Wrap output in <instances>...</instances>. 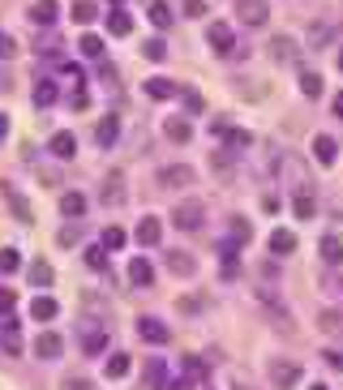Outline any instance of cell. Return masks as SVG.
<instances>
[{
    "mask_svg": "<svg viewBox=\"0 0 343 390\" xmlns=\"http://www.w3.org/2000/svg\"><path fill=\"white\" fill-rule=\"evenodd\" d=\"M129 283H134V287H151L155 283V270H151L146 257H134V262H129Z\"/></svg>",
    "mask_w": 343,
    "mask_h": 390,
    "instance_id": "4fadbf2b",
    "label": "cell"
},
{
    "mask_svg": "<svg viewBox=\"0 0 343 390\" xmlns=\"http://www.w3.org/2000/svg\"><path fill=\"white\" fill-rule=\"evenodd\" d=\"M335 155H339V146H335V138H326V133H318V138H314V159H318V164H322V168H331V164H335Z\"/></svg>",
    "mask_w": 343,
    "mask_h": 390,
    "instance_id": "2e32d148",
    "label": "cell"
},
{
    "mask_svg": "<svg viewBox=\"0 0 343 390\" xmlns=\"http://www.w3.org/2000/svg\"><path fill=\"white\" fill-rule=\"evenodd\" d=\"M146 94H151V99H172V94H181V86L172 82V77H146Z\"/></svg>",
    "mask_w": 343,
    "mask_h": 390,
    "instance_id": "7c38bea8",
    "label": "cell"
},
{
    "mask_svg": "<svg viewBox=\"0 0 343 390\" xmlns=\"http://www.w3.org/2000/svg\"><path fill=\"white\" fill-rule=\"evenodd\" d=\"M0 39H5V35H0Z\"/></svg>",
    "mask_w": 343,
    "mask_h": 390,
    "instance_id": "be15d7a7",
    "label": "cell"
},
{
    "mask_svg": "<svg viewBox=\"0 0 343 390\" xmlns=\"http://www.w3.org/2000/svg\"><path fill=\"white\" fill-rule=\"evenodd\" d=\"M236 390H249V386H244V382H240V386H236Z\"/></svg>",
    "mask_w": 343,
    "mask_h": 390,
    "instance_id": "91938a15",
    "label": "cell"
},
{
    "mask_svg": "<svg viewBox=\"0 0 343 390\" xmlns=\"http://www.w3.org/2000/svg\"><path fill=\"white\" fill-rule=\"evenodd\" d=\"M30 22L35 26H52L56 22V0H35V5H30Z\"/></svg>",
    "mask_w": 343,
    "mask_h": 390,
    "instance_id": "d6986e66",
    "label": "cell"
},
{
    "mask_svg": "<svg viewBox=\"0 0 343 390\" xmlns=\"http://www.w3.org/2000/svg\"><path fill=\"white\" fill-rule=\"evenodd\" d=\"M270 56H275V64H296L301 60V47H296V39L279 35V39L270 43Z\"/></svg>",
    "mask_w": 343,
    "mask_h": 390,
    "instance_id": "ba28073f",
    "label": "cell"
},
{
    "mask_svg": "<svg viewBox=\"0 0 343 390\" xmlns=\"http://www.w3.org/2000/svg\"><path fill=\"white\" fill-rule=\"evenodd\" d=\"M314 390H326V386H322V382H314Z\"/></svg>",
    "mask_w": 343,
    "mask_h": 390,
    "instance_id": "680465c9",
    "label": "cell"
},
{
    "mask_svg": "<svg viewBox=\"0 0 343 390\" xmlns=\"http://www.w3.org/2000/svg\"><path fill=\"white\" fill-rule=\"evenodd\" d=\"M56 313H60V304L52 296H35V300H30V317H35V322H52Z\"/></svg>",
    "mask_w": 343,
    "mask_h": 390,
    "instance_id": "e0dca14e",
    "label": "cell"
},
{
    "mask_svg": "<svg viewBox=\"0 0 343 390\" xmlns=\"http://www.w3.org/2000/svg\"><path fill=\"white\" fill-rule=\"evenodd\" d=\"M292 249H296V236H292L288 232V227H275V232H270V253H292Z\"/></svg>",
    "mask_w": 343,
    "mask_h": 390,
    "instance_id": "7402d4cb",
    "label": "cell"
},
{
    "mask_svg": "<svg viewBox=\"0 0 343 390\" xmlns=\"http://www.w3.org/2000/svg\"><path fill=\"white\" fill-rule=\"evenodd\" d=\"M339 69H343V52H339Z\"/></svg>",
    "mask_w": 343,
    "mask_h": 390,
    "instance_id": "94428289",
    "label": "cell"
},
{
    "mask_svg": "<svg viewBox=\"0 0 343 390\" xmlns=\"http://www.w3.org/2000/svg\"><path fill=\"white\" fill-rule=\"evenodd\" d=\"M266 373H270V382L279 386V390H292V386L301 382V365H292V361H270Z\"/></svg>",
    "mask_w": 343,
    "mask_h": 390,
    "instance_id": "7a4b0ae2",
    "label": "cell"
},
{
    "mask_svg": "<svg viewBox=\"0 0 343 390\" xmlns=\"http://www.w3.org/2000/svg\"><path fill=\"white\" fill-rule=\"evenodd\" d=\"M125 245V232H120V227H107V232H103V249H120Z\"/></svg>",
    "mask_w": 343,
    "mask_h": 390,
    "instance_id": "f6af8a7d",
    "label": "cell"
},
{
    "mask_svg": "<svg viewBox=\"0 0 343 390\" xmlns=\"http://www.w3.org/2000/svg\"><path fill=\"white\" fill-rule=\"evenodd\" d=\"M185 107L189 112H202V94L198 90H185Z\"/></svg>",
    "mask_w": 343,
    "mask_h": 390,
    "instance_id": "681fc988",
    "label": "cell"
},
{
    "mask_svg": "<svg viewBox=\"0 0 343 390\" xmlns=\"http://www.w3.org/2000/svg\"><path fill=\"white\" fill-rule=\"evenodd\" d=\"M86 266L90 270H107V249L99 245V249H86Z\"/></svg>",
    "mask_w": 343,
    "mask_h": 390,
    "instance_id": "ee69618b",
    "label": "cell"
},
{
    "mask_svg": "<svg viewBox=\"0 0 343 390\" xmlns=\"http://www.w3.org/2000/svg\"><path fill=\"white\" fill-rule=\"evenodd\" d=\"M60 352H64V339H60L56 330H43V335L35 339V356H39V361H56Z\"/></svg>",
    "mask_w": 343,
    "mask_h": 390,
    "instance_id": "52a82bcc",
    "label": "cell"
},
{
    "mask_svg": "<svg viewBox=\"0 0 343 390\" xmlns=\"http://www.w3.org/2000/svg\"><path fill=\"white\" fill-rule=\"evenodd\" d=\"M69 103H73V107H86V103H90V94H86V90H81V86H77V90L69 94Z\"/></svg>",
    "mask_w": 343,
    "mask_h": 390,
    "instance_id": "f5cc1de1",
    "label": "cell"
},
{
    "mask_svg": "<svg viewBox=\"0 0 343 390\" xmlns=\"http://www.w3.org/2000/svg\"><path fill=\"white\" fill-rule=\"evenodd\" d=\"M240 18L249 26H262L266 22V0H240Z\"/></svg>",
    "mask_w": 343,
    "mask_h": 390,
    "instance_id": "ffe728a7",
    "label": "cell"
},
{
    "mask_svg": "<svg viewBox=\"0 0 343 390\" xmlns=\"http://www.w3.org/2000/svg\"><path fill=\"white\" fill-rule=\"evenodd\" d=\"M210 168L219 181H232V151H210Z\"/></svg>",
    "mask_w": 343,
    "mask_h": 390,
    "instance_id": "484cf974",
    "label": "cell"
},
{
    "mask_svg": "<svg viewBox=\"0 0 343 390\" xmlns=\"http://www.w3.org/2000/svg\"><path fill=\"white\" fill-rule=\"evenodd\" d=\"M322 262L326 266H339L343 262V240L339 236H322Z\"/></svg>",
    "mask_w": 343,
    "mask_h": 390,
    "instance_id": "603a6c76",
    "label": "cell"
},
{
    "mask_svg": "<svg viewBox=\"0 0 343 390\" xmlns=\"http://www.w3.org/2000/svg\"><path fill=\"white\" fill-rule=\"evenodd\" d=\"M5 202L13 206V215H18L22 223H30V219H35V215H30V206H26V198H22V193L13 189V185H5Z\"/></svg>",
    "mask_w": 343,
    "mask_h": 390,
    "instance_id": "d4e9b609",
    "label": "cell"
},
{
    "mask_svg": "<svg viewBox=\"0 0 343 390\" xmlns=\"http://www.w3.org/2000/svg\"><path fill=\"white\" fill-rule=\"evenodd\" d=\"M56 99H60L56 82H47V77H39V82H35V107H52Z\"/></svg>",
    "mask_w": 343,
    "mask_h": 390,
    "instance_id": "44dd1931",
    "label": "cell"
},
{
    "mask_svg": "<svg viewBox=\"0 0 343 390\" xmlns=\"http://www.w3.org/2000/svg\"><path fill=\"white\" fill-rule=\"evenodd\" d=\"M206 5H202V0H185V13H189V18H198V13H202Z\"/></svg>",
    "mask_w": 343,
    "mask_h": 390,
    "instance_id": "db71d44e",
    "label": "cell"
},
{
    "mask_svg": "<svg viewBox=\"0 0 343 390\" xmlns=\"http://www.w3.org/2000/svg\"><path fill=\"white\" fill-rule=\"evenodd\" d=\"M185 378H193V382H206V378H210L206 361H198V356H185Z\"/></svg>",
    "mask_w": 343,
    "mask_h": 390,
    "instance_id": "d590c367",
    "label": "cell"
},
{
    "mask_svg": "<svg viewBox=\"0 0 343 390\" xmlns=\"http://www.w3.org/2000/svg\"><path fill=\"white\" fill-rule=\"evenodd\" d=\"M322 356H326V365H331V369H339V373H343V352H339V348H326Z\"/></svg>",
    "mask_w": 343,
    "mask_h": 390,
    "instance_id": "7dc6e473",
    "label": "cell"
},
{
    "mask_svg": "<svg viewBox=\"0 0 343 390\" xmlns=\"http://www.w3.org/2000/svg\"><path fill=\"white\" fill-rule=\"evenodd\" d=\"M125 373H129V356H125V352H116V356L107 361V378H125Z\"/></svg>",
    "mask_w": 343,
    "mask_h": 390,
    "instance_id": "b9f144b4",
    "label": "cell"
},
{
    "mask_svg": "<svg viewBox=\"0 0 343 390\" xmlns=\"http://www.w3.org/2000/svg\"><path fill=\"white\" fill-rule=\"evenodd\" d=\"M116 5H120V0H116Z\"/></svg>",
    "mask_w": 343,
    "mask_h": 390,
    "instance_id": "6125c7cd",
    "label": "cell"
},
{
    "mask_svg": "<svg viewBox=\"0 0 343 390\" xmlns=\"http://www.w3.org/2000/svg\"><path fill=\"white\" fill-rule=\"evenodd\" d=\"M168 270L172 274H181V279H193V274H198V257H189V253H168Z\"/></svg>",
    "mask_w": 343,
    "mask_h": 390,
    "instance_id": "30bf717a",
    "label": "cell"
},
{
    "mask_svg": "<svg viewBox=\"0 0 343 390\" xmlns=\"http://www.w3.org/2000/svg\"><path fill=\"white\" fill-rule=\"evenodd\" d=\"M142 56L159 64L163 56H168V43H163V39H146V43H142Z\"/></svg>",
    "mask_w": 343,
    "mask_h": 390,
    "instance_id": "74e56055",
    "label": "cell"
},
{
    "mask_svg": "<svg viewBox=\"0 0 343 390\" xmlns=\"http://www.w3.org/2000/svg\"><path fill=\"white\" fill-rule=\"evenodd\" d=\"M335 35H339V22L326 18V22H318V26H309V47H326Z\"/></svg>",
    "mask_w": 343,
    "mask_h": 390,
    "instance_id": "5bb4252c",
    "label": "cell"
},
{
    "mask_svg": "<svg viewBox=\"0 0 343 390\" xmlns=\"http://www.w3.org/2000/svg\"><path fill=\"white\" fill-rule=\"evenodd\" d=\"M318 330L343 335V313H339V309H322V313H318Z\"/></svg>",
    "mask_w": 343,
    "mask_h": 390,
    "instance_id": "cb8c5ba5",
    "label": "cell"
},
{
    "mask_svg": "<svg viewBox=\"0 0 343 390\" xmlns=\"http://www.w3.org/2000/svg\"><path fill=\"white\" fill-rule=\"evenodd\" d=\"M13 304H18V291H13V287H0V313H13Z\"/></svg>",
    "mask_w": 343,
    "mask_h": 390,
    "instance_id": "bcb514c9",
    "label": "cell"
},
{
    "mask_svg": "<svg viewBox=\"0 0 343 390\" xmlns=\"http://www.w3.org/2000/svg\"><path fill=\"white\" fill-rule=\"evenodd\" d=\"M60 215H69V219L86 215V198H81V193H64L60 198Z\"/></svg>",
    "mask_w": 343,
    "mask_h": 390,
    "instance_id": "83f0119b",
    "label": "cell"
},
{
    "mask_svg": "<svg viewBox=\"0 0 343 390\" xmlns=\"http://www.w3.org/2000/svg\"><path fill=\"white\" fill-rule=\"evenodd\" d=\"M107 30L120 39V35H129V30H134V18H129L125 9H112V13H107Z\"/></svg>",
    "mask_w": 343,
    "mask_h": 390,
    "instance_id": "4316f807",
    "label": "cell"
},
{
    "mask_svg": "<svg viewBox=\"0 0 343 390\" xmlns=\"http://www.w3.org/2000/svg\"><path fill=\"white\" fill-rule=\"evenodd\" d=\"M168 386V365L159 361V356H151V361L142 365V390H163Z\"/></svg>",
    "mask_w": 343,
    "mask_h": 390,
    "instance_id": "277c9868",
    "label": "cell"
},
{
    "mask_svg": "<svg viewBox=\"0 0 343 390\" xmlns=\"http://www.w3.org/2000/svg\"><path fill=\"white\" fill-rule=\"evenodd\" d=\"M22 270V253L18 249H0V274H18Z\"/></svg>",
    "mask_w": 343,
    "mask_h": 390,
    "instance_id": "836d02e7",
    "label": "cell"
},
{
    "mask_svg": "<svg viewBox=\"0 0 343 390\" xmlns=\"http://www.w3.org/2000/svg\"><path fill=\"white\" fill-rule=\"evenodd\" d=\"M77 236H81L77 227H60V236H56V240H60V245H77Z\"/></svg>",
    "mask_w": 343,
    "mask_h": 390,
    "instance_id": "c3c4849f",
    "label": "cell"
},
{
    "mask_svg": "<svg viewBox=\"0 0 343 390\" xmlns=\"http://www.w3.org/2000/svg\"><path fill=\"white\" fill-rule=\"evenodd\" d=\"M94 18H99V9H94L90 0H73V22H77V26H86V22H94Z\"/></svg>",
    "mask_w": 343,
    "mask_h": 390,
    "instance_id": "d6a6232c",
    "label": "cell"
},
{
    "mask_svg": "<svg viewBox=\"0 0 343 390\" xmlns=\"http://www.w3.org/2000/svg\"><path fill=\"white\" fill-rule=\"evenodd\" d=\"M0 343H5V352H22V339H18V326H0Z\"/></svg>",
    "mask_w": 343,
    "mask_h": 390,
    "instance_id": "ab89813d",
    "label": "cell"
},
{
    "mask_svg": "<svg viewBox=\"0 0 343 390\" xmlns=\"http://www.w3.org/2000/svg\"><path fill=\"white\" fill-rule=\"evenodd\" d=\"M13 52H18V43H13V39L5 35V39H0V56H13Z\"/></svg>",
    "mask_w": 343,
    "mask_h": 390,
    "instance_id": "11a10c76",
    "label": "cell"
},
{
    "mask_svg": "<svg viewBox=\"0 0 343 390\" xmlns=\"http://www.w3.org/2000/svg\"><path fill=\"white\" fill-rule=\"evenodd\" d=\"M163 133H168L172 142H189V138H193V129H189V120H176V116H172L168 125H163Z\"/></svg>",
    "mask_w": 343,
    "mask_h": 390,
    "instance_id": "1f68e13d",
    "label": "cell"
},
{
    "mask_svg": "<svg viewBox=\"0 0 343 390\" xmlns=\"http://www.w3.org/2000/svg\"><path fill=\"white\" fill-rule=\"evenodd\" d=\"M64 390H94L86 378H64Z\"/></svg>",
    "mask_w": 343,
    "mask_h": 390,
    "instance_id": "f907efd6",
    "label": "cell"
},
{
    "mask_svg": "<svg viewBox=\"0 0 343 390\" xmlns=\"http://www.w3.org/2000/svg\"><path fill=\"white\" fill-rule=\"evenodd\" d=\"M77 47H81V56H90V60H99V56H103V39H99V35H81Z\"/></svg>",
    "mask_w": 343,
    "mask_h": 390,
    "instance_id": "8d00e7d4",
    "label": "cell"
},
{
    "mask_svg": "<svg viewBox=\"0 0 343 390\" xmlns=\"http://www.w3.org/2000/svg\"><path fill=\"white\" fill-rule=\"evenodd\" d=\"M159 185H168V189H185V185H193V168H185V164H168L159 172Z\"/></svg>",
    "mask_w": 343,
    "mask_h": 390,
    "instance_id": "8992f818",
    "label": "cell"
},
{
    "mask_svg": "<svg viewBox=\"0 0 343 390\" xmlns=\"http://www.w3.org/2000/svg\"><path fill=\"white\" fill-rule=\"evenodd\" d=\"M232 240H236V245H249V240H253V227L244 223V219H232Z\"/></svg>",
    "mask_w": 343,
    "mask_h": 390,
    "instance_id": "60d3db41",
    "label": "cell"
},
{
    "mask_svg": "<svg viewBox=\"0 0 343 390\" xmlns=\"http://www.w3.org/2000/svg\"><path fill=\"white\" fill-rule=\"evenodd\" d=\"M163 390H193V378H172Z\"/></svg>",
    "mask_w": 343,
    "mask_h": 390,
    "instance_id": "816d5d0a",
    "label": "cell"
},
{
    "mask_svg": "<svg viewBox=\"0 0 343 390\" xmlns=\"http://www.w3.org/2000/svg\"><path fill=\"white\" fill-rule=\"evenodd\" d=\"M292 210H296V219H314V215H318V202H314V193H296V202H292Z\"/></svg>",
    "mask_w": 343,
    "mask_h": 390,
    "instance_id": "f1b7e54d",
    "label": "cell"
},
{
    "mask_svg": "<svg viewBox=\"0 0 343 390\" xmlns=\"http://www.w3.org/2000/svg\"><path fill=\"white\" fill-rule=\"evenodd\" d=\"M103 202H112V206H116V202H125V189H120V172H112L107 181H103Z\"/></svg>",
    "mask_w": 343,
    "mask_h": 390,
    "instance_id": "f546056e",
    "label": "cell"
},
{
    "mask_svg": "<svg viewBox=\"0 0 343 390\" xmlns=\"http://www.w3.org/2000/svg\"><path fill=\"white\" fill-rule=\"evenodd\" d=\"M301 94L318 99V94H322V77H318V73H301Z\"/></svg>",
    "mask_w": 343,
    "mask_h": 390,
    "instance_id": "f35d334b",
    "label": "cell"
},
{
    "mask_svg": "<svg viewBox=\"0 0 343 390\" xmlns=\"http://www.w3.org/2000/svg\"><path fill=\"white\" fill-rule=\"evenodd\" d=\"M223 142L232 146V155H236V151H249V146H253V138L244 133V129H227V133H223Z\"/></svg>",
    "mask_w": 343,
    "mask_h": 390,
    "instance_id": "e575fe53",
    "label": "cell"
},
{
    "mask_svg": "<svg viewBox=\"0 0 343 390\" xmlns=\"http://www.w3.org/2000/svg\"><path fill=\"white\" fill-rule=\"evenodd\" d=\"M151 22H155L159 30H168V26H172V9H168V5H151Z\"/></svg>",
    "mask_w": 343,
    "mask_h": 390,
    "instance_id": "7bdbcfd3",
    "label": "cell"
},
{
    "mask_svg": "<svg viewBox=\"0 0 343 390\" xmlns=\"http://www.w3.org/2000/svg\"><path fill=\"white\" fill-rule=\"evenodd\" d=\"M30 283H35V287H52V266H47V262H30Z\"/></svg>",
    "mask_w": 343,
    "mask_h": 390,
    "instance_id": "4dcf8cb0",
    "label": "cell"
},
{
    "mask_svg": "<svg viewBox=\"0 0 343 390\" xmlns=\"http://www.w3.org/2000/svg\"><path fill=\"white\" fill-rule=\"evenodd\" d=\"M159 240H163V223H159V219H142V223H138V245L155 249Z\"/></svg>",
    "mask_w": 343,
    "mask_h": 390,
    "instance_id": "9a60e30c",
    "label": "cell"
},
{
    "mask_svg": "<svg viewBox=\"0 0 343 390\" xmlns=\"http://www.w3.org/2000/svg\"><path fill=\"white\" fill-rule=\"evenodd\" d=\"M138 335L146 339V343H155V348H163V343H168V339H172V330L163 326L159 317H138Z\"/></svg>",
    "mask_w": 343,
    "mask_h": 390,
    "instance_id": "5b68a950",
    "label": "cell"
},
{
    "mask_svg": "<svg viewBox=\"0 0 343 390\" xmlns=\"http://www.w3.org/2000/svg\"><path fill=\"white\" fill-rule=\"evenodd\" d=\"M206 43L215 47L219 56H232V47H236V39H232V26H227V22H210V30H206Z\"/></svg>",
    "mask_w": 343,
    "mask_h": 390,
    "instance_id": "3957f363",
    "label": "cell"
},
{
    "mask_svg": "<svg viewBox=\"0 0 343 390\" xmlns=\"http://www.w3.org/2000/svg\"><path fill=\"white\" fill-rule=\"evenodd\" d=\"M47 151H52L56 159H73V155H77V138L69 133V129H60V133H52V142H47Z\"/></svg>",
    "mask_w": 343,
    "mask_h": 390,
    "instance_id": "9c48e42d",
    "label": "cell"
},
{
    "mask_svg": "<svg viewBox=\"0 0 343 390\" xmlns=\"http://www.w3.org/2000/svg\"><path fill=\"white\" fill-rule=\"evenodd\" d=\"M172 219H176V227H181V232H198L202 219H206V206H202L198 198H189V202H181V206L172 210Z\"/></svg>",
    "mask_w": 343,
    "mask_h": 390,
    "instance_id": "6da1fadb",
    "label": "cell"
},
{
    "mask_svg": "<svg viewBox=\"0 0 343 390\" xmlns=\"http://www.w3.org/2000/svg\"><path fill=\"white\" fill-rule=\"evenodd\" d=\"M5 133H9V116L0 112V142H5Z\"/></svg>",
    "mask_w": 343,
    "mask_h": 390,
    "instance_id": "6f0895ef",
    "label": "cell"
},
{
    "mask_svg": "<svg viewBox=\"0 0 343 390\" xmlns=\"http://www.w3.org/2000/svg\"><path fill=\"white\" fill-rule=\"evenodd\" d=\"M116 138H120V120L116 116H103L99 125H94V142H99V146H112Z\"/></svg>",
    "mask_w": 343,
    "mask_h": 390,
    "instance_id": "ac0fdd59",
    "label": "cell"
},
{
    "mask_svg": "<svg viewBox=\"0 0 343 390\" xmlns=\"http://www.w3.org/2000/svg\"><path fill=\"white\" fill-rule=\"evenodd\" d=\"M331 107H335V116L343 120V90H339V94H335V99H331Z\"/></svg>",
    "mask_w": 343,
    "mask_h": 390,
    "instance_id": "9f6ffc18",
    "label": "cell"
},
{
    "mask_svg": "<svg viewBox=\"0 0 343 390\" xmlns=\"http://www.w3.org/2000/svg\"><path fill=\"white\" fill-rule=\"evenodd\" d=\"M81 348H86V356H99L107 348V330L103 326H81Z\"/></svg>",
    "mask_w": 343,
    "mask_h": 390,
    "instance_id": "8fae6325",
    "label": "cell"
}]
</instances>
